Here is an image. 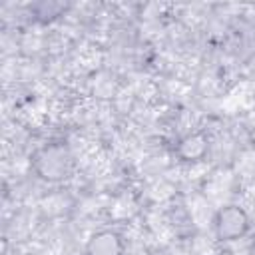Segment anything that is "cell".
<instances>
[{
  "label": "cell",
  "instance_id": "cell-4",
  "mask_svg": "<svg viewBox=\"0 0 255 255\" xmlns=\"http://www.w3.org/2000/svg\"><path fill=\"white\" fill-rule=\"evenodd\" d=\"M84 255H126V239L114 229H100L88 237Z\"/></svg>",
  "mask_w": 255,
  "mask_h": 255
},
{
  "label": "cell",
  "instance_id": "cell-5",
  "mask_svg": "<svg viewBox=\"0 0 255 255\" xmlns=\"http://www.w3.org/2000/svg\"><path fill=\"white\" fill-rule=\"evenodd\" d=\"M66 10H68V4H62V2H46V0H42V2L30 4V14L38 22H52V20L60 18Z\"/></svg>",
  "mask_w": 255,
  "mask_h": 255
},
{
  "label": "cell",
  "instance_id": "cell-2",
  "mask_svg": "<svg viewBox=\"0 0 255 255\" xmlns=\"http://www.w3.org/2000/svg\"><path fill=\"white\" fill-rule=\"evenodd\" d=\"M211 225L217 241L231 243V241L243 239L251 231V217L243 207L235 203H227L213 213Z\"/></svg>",
  "mask_w": 255,
  "mask_h": 255
},
{
  "label": "cell",
  "instance_id": "cell-1",
  "mask_svg": "<svg viewBox=\"0 0 255 255\" xmlns=\"http://www.w3.org/2000/svg\"><path fill=\"white\" fill-rule=\"evenodd\" d=\"M30 169L44 183H64L74 175L76 157L68 143L48 141L38 145L30 155Z\"/></svg>",
  "mask_w": 255,
  "mask_h": 255
},
{
  "label": "cell",
  "instance_id": "cell-3",
  "mask_svg": "<svg viewBox=\"0 0 255 255\" xmlns=\"http://www.w3.org/2000/svg\"><path fill=\"white\" fill-rule=\"evenodd\" d=\"M209 147H211L209 135L205 131L197 129V131H189V133H185L183 137L177 139L175 155L183 163H199L207 157Z\"/></svg>",
  "mask_w": 255,
  "mask_h": 255
}]
</instances>
